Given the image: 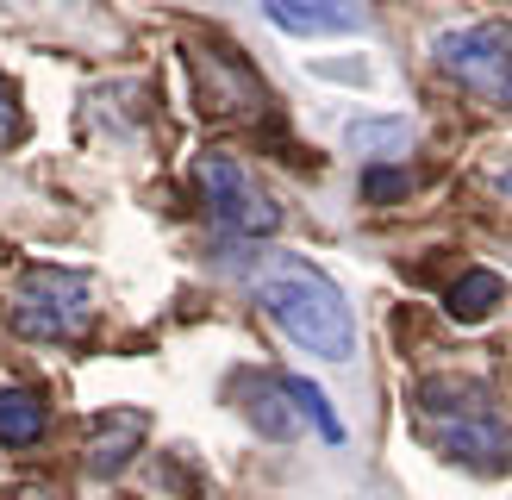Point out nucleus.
<instances>
[{
  "instance_id": "f257e3e1",
  "label": "nucleus",
  "mask_w": 512,
  "mask_h": 500,
  "mask_svg": "<svg viewBox=\"0 0 512 500\" xmlns=\"http://www.w3.org/2000/svg\"><path fill=\"white\" fill-rule=\"evenodd\" d=\"M256 307L269 313V325L288 344H300L319 363H350L356 357V313L344 288L331 282L319 263L306 257H281L263 282H256Z\"/></svg>"
},
{
  "instance_id": "f03ea898",
  "label": "nucleus",
  "mask_w": 512,
  "mask_h": 500,
  "mask_svg": "<svg viewBox=\"0 0 512 500\" xmlns=\"http://www.w3.org/2000/svg\"><path fill=\"white\" fill-rule=\"evenodd\" d=\"M413 413L438 457L463 463L475 475H506V413L488 382H475V375H425L413 394Z\"/></svg>"
},
{
  "instance_id": "7ed1b4c3",
  "label": "nucleus",
  "mask_w": 512,
  "mask_h": 500,
  "mask_svg": "<svg viewBox=\"0 0 512 500\" xmlns=\"http://www.w3.org/2000/svg\"><path fill=\"white\" fill-rule=\"evenodd\" d=\"M13 332L38 338V344H82L94 332V282L82 269H57L38 263L13 282Z\"/></svg>"
},
{
  "instance_id": "20e7f679",
  "label": "nucleus",
  "mask_w": 512,
  "mask_h": 500,
  "mask_svg": "<svg viewBox=\"0 0 512 500\" xmlns=\"http://www.w3.org/2000/svg\"><path fill=\"white\" fill-rule=\"evenodd\" d=\"M194 182H200V200H207V213L225 238H275L281 232V207L250 182V169L238 157L207 150V157L194 163Z\"/></svg>"
},
{
  "instance_id": "39448f33",
  "label": "nucleus",
  "mask_w": 512,
  "mask_h": 500,
  "mask_svg": "<svg viewBox=\"0 0 512 500\" xmlns=\"http://www.w3.org/2000/svg\"><path fill=\"white\" fill-rule=\"evenodd\" d=\"M188 69H194V107L207 119H250V113L269 107L263 75H256L232 44H213V38L188 44Z\"/></svg>"
},
{
  "instance_id": "423d86ee",
  "label": "nucleus",
  "mask_w": 512,
  "mask_h": 500,
  "mask_svg": "<svg viewBox=\"0 0 512 500\" xmlns=\"http://www.w3.org/2000/svg\"><path fill=\"white\" fill-rule=\"evenodd\" d=\"M506 44H512L506 19H481V25H463V32H444L438 44H431V57H438V69L456 75L481 107H506V94H512Z\"/></svg>"
},
{
  "instance_id": "0eeeda50",
  "label": "nucleus",
  "mask_w": 512,
  "mask_h": 500,
  "mask_svg": "<svg viewBox=\"0 0 512 500\" xmlns=\"http://www.w3.org/2000/svg\"><path fill=\"white\" fill-rule=\"evenodd\" d=\"M144 438H150V413L144 407H107V413H94L88 432H82L88 469L94 475H119L144 450Z\"/></svg>"
},
{
  "instance_id": "6e6552de",
  "label": "nucleus",
  "mask_w": 512,
  "mask_h": 500,
  "mask_svg": "<svg viewBox=\"0 0 512 500\" xmlns=\"http://www.w3.org/2000/svg\"><path fill=\"white\" fill-rule=\"evenodd\" d=\"M263 19L288 38H325V32H363V13L350 0H263Z\"/></svg>"
},
{
  "instance_id": "1a4fd4ad",
  "label": "nucleus",
  "mask_w": 512,
  "mask_h": 500,
  "mask_svg": "<svg viewBox=\"0 0 512 500\" xmlns=\"http://www.w3.org/2000/svg\"><path fill=\"white\" fill-rule=\"evenodd\" d=\"M238 407H244V419H250L269 444L300 438V407H294V394H288V375H250Z\"/></svg>"
},
{
  "instance_id": "9d476101",
  "label": "nucleus",
  "mask_w": 512,
  "mask_h": 500,
  "mask_svg": "<svg viewBox=\"0 0 512 500\" xmlns=\"http://www.w3.org/2000/svg\"><path fill=\"white\" fill-rule=\"evenodd\" d=\"M344 144L363 150L369 163H400L406 150H413V119H400V113H388V119H350Z\"/></svg>"
},
{
  "instance_id": "9b49d317",
  "label": "nucleus",
  "mask_w": 512,
  "mask_h": 500,
  "mask_svg": "<svg viewBox=\"0 0 512 500\" xmlns=\"http://www.w3.org/2000/svg\"><path fill=\"white\" fill-rule=\"evenodd\" d=\"M44 425H50V413L32 388H0V444L25 450V444L44 438Z\"/></svg>"
},
{
  "instance_id": "f8f14e48",
  "label": "nucleus",
  "mask_w": 512,
  "mask_h": 500,
  "mask_svg": "<svg viewBox=\"0 0 512 500\" xmlns=\"http://www.w3.org/2000/svg\"><path fill=\"white\" fill-rule=\"evenodd\" d=\"M506 300V275H494V269H469L463 282H456L450 294H444V307H450V319H463V325H475V319H488L494 307Z\"/></svg>"
},
{
  "instance_id": "ddd939ff",
  "label": "nucleus",
  "mask_w": 512,
  "mask_h": 500,
  "mask_svg": "<svg viewBox=\"0 0 512 500\" xmlns=\"http://www.w3.org/2000/svg\"><path fill=\"white\" fill-rule=\"evenodd\" d=\"M288 394H294L300 419H313V425H319V438H325V444H344V425H338V413H331V400L319 394V382H300V375H288Z\"/></svg>"
},
{
  "instance_id": "4468645a",
  "label": "nucleus",
  "mask_w": 512,
  "mask_h": 500,
  "mask_svg": "<svg viewBox=\"0 0 512 500\" xmlns=\"http://www.w3.org/2000/svg\"><path fill=\"white\" fill-rule=\"evenodd\" d=\"M406 188H413V175H406L400 163H375V169L363 175V194H369V200H400Z\"/></svg>"
},
{
  "instance_id": "2eb2a0df",
  "label": "nucleus",
  "mask_w": 512,
  "mask_h": 500,
  "mask_svg": "<svg viewBox=\"0 0 512 500\" xmlns=\"http://www.w3.org/2000/svg\"><path fill=\"white\" fill-rule=\"evenodd\" d=\"M25 138V113H19V88L0 75V144H19Z\"/></svg>"
}]
</instances>
